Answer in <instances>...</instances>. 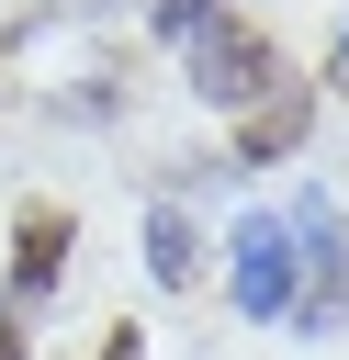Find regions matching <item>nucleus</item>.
<instances>
[{
	"mask_svg": "<svg viewBox=\"0 0 349 360\" xmlns=\"http://www.w3.org/2000/svg\"><path fill=\"white\" fill-rule=\"evenodd\" d=\"M293 292H304V270H293V225H281L270 202H248V214L225 225V304H236L248 326H293Z\"/></svg>",
	"mask_w": 349,
	"mask_h": 360,
	"instance_id": "obj_1",
	"label": "nucleus"
},
{
	"mask_svg": "<svg viewBox=\"0 0 349 360\" xmlns=\"http://www.w3.org/2000/svg\"><path fill=\"white\" fill-rule=\"evenodd\" d=\"M281 225H293V270H304L293 326H304V338H338V326H349V225H338V191H304Z\"/></svg>",
	"mask_w": 349,
	"mask_h": 360,
	"instance_id": "obj_2",
	"label": "nucleus"
},
{
	"mask_svg": "<svg viewBox=\"0 0 349 360\" xmlns=\"http://www.w3.org/2000/svg\"><path fill=\"white\" fill-rule=\"evenodd\" d=\"M191 90H203L214 112H248V101L281 90V45H270L259 22H236V11H214V22L191 34Z\"/></svg>",
	"mask_w": 349,
	"mask_h": 360,
	"instance_id": "obj_3",
	"label": "nucleus"
},
{
	"mask_svg": "<svg viewBox=\"0 0 349 360\" xmlns=\"http://www.w3.org/2000/svg\"><path fill=\"white\" fill-rule=\"evenodd\" d=\"M56 270H68V214H56V202H34V214L11 225V304H45V292H56Z\"/></svg>",
	"mask_w": 349,
	"mask_h": 360,
	"instance_id": "obj_4",
	"label": "nucleus"
},
{
	"mask_svg": "<svg viewBox=\"0 0 349 360\" xmlns=\"http://www.w3.org/2000/svg\"><path fill=\"white\" fill-rule=\"evenodd\" d=\"M293 146H304V90L281 79L270 101H248V112H236V169H270V158H293Z\"/></svg>",
	"mask_w": 349,
	"mask_h": 360,
	"instance_id": "obj_5",
	"label": "nucleus"
},
{
	"mask_svg": "<svg viewBox=\"0 0 349 360\" xmlns=\"http://www.w3.org/2000/svg\"><path fill=\"white\" fill-rule=\"evenodd\" d=\"M191 270H203V236H191V214H180V202H146V281H158V292H180Z\"/></svg>",
	"mask_w": 349,
	"mask_h": 360,
	"instance_id": "obj_6",
	"label": "nucleus"
},
{
	"mask_svg": "<svg viewBox=\"0 0 349 360\" xmlns=\"http://www.w3.org/2000/svg\"><path fill=\"white\" fill-rule=\"evenodd\" d=\"M146 22H158V34H203V22H214V0H146Z\"/></svg>",
	"mask_w": 349,
	"mask_h": 360,
	"instance_id": "obj_7",
	"label": "nucleus"
},
{
	"mask_svg": "<svg viewBox=\"0 0 349 360\" xmlns=\"http://www.w3.org/2000/svg\"><path fill=\"white\" fill-rule=\"evenodd\" d=\"M338 68H349V22H338Z\"/></svg>",
	"mask_w": 349,
	"mask_h": 360,
	"instance_id": "obj_8",
	"label": "nucleus"
}]
</instances>
